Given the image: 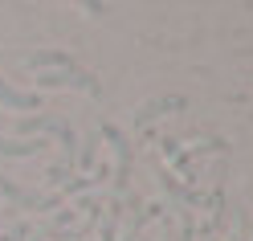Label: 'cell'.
Listing matches in <instances>:
<instances>
[{"label": "cell", "mask_w": 253, "mask_h": 241, "mask_svg": "<svg viewBox=\"0 0 253 241\" xmlns=\"http://www.w3.org/2000/svg\"><path fill=\"white\" fill-rule=\"evenodd\" d=\"M98 135L115 147V188L126 192V184H131V159H135V147H131V139H126L115 123H102L98 127Z\"/></svg>", "instance_id": "cell-1"}, {"label": "cell", "mask_w": 253, "mask_h": 241, "mask_svg": "<svg viewBox=\"0 0 253 241\" xmlns=\"http://www.w3.org/2000/svg\"><path fill=\"white\" fill-rule=\"evenodd\" d=\"M37 86H78V90H86V94H102V82H98L94 74L78 70V66L45 70V74H37Z\"/></svg>", "instance_id": "cell-2"}, {"label": "cell", "mask_w": 253, "mask_h": 241, "mask_svg": "<svg viewBox=\"0 0 253 241\" xmlns=\"http://www.w3.org/2000/svg\"><path fill=\"white\" fill-rule=\"evenodd\" d=\"M184 106V98L180 94H160V98H151V102H143L135 110V127H143V123H151V119H160V115H168V110H180Z\"/></svg>", "instance_id": "cell-3"}, {"label": "cell", "mask_w": 253, "mask_h": 241, "mask_svg": "<svg viewBox=\"0 0 253 241\" xmlns=\"http://www.w3.org/2000/svg\"><path fill=\"white\" fill-rule=\"evenodd\" d=\"M25 66H29V70H37V74H45V70L74 66V57H70L66 49H41V53H29V57H25Z\"/></svg>", "instance_id": "cell-4"}, {"label": "cell", "mask_w": 253, "mask_h": 241, "mask_svg": "<svg viewBox=\"0 0 253 241\" xmlns=\"http://www.w3.org/2000/svg\"><path fill=\"white\" fill-rule=\"evenodd\" d=\"M0 102H4L8 110H41V98L37 94H25L17 86H8L4 78H0Z\"/></svg>", "instance_id": "cell-5"}, {"label": "cell", "mask_w": 253, "mask_h": 241, "mask_svg": "<svg viewBox=\"0 0 253 241\" xmlns=\"http://www.w3.org/2000/svg\"><path fill=\"white\" fill-rule=\"evenodd\" d=\"M160 188H164V192H168V196L176 200L180 208H188V204H200V192H188V188H180V184H176V176H171L168 168H160Z\"/></svg>", "instance_id": "cell-6"}, {"label": "cell", "mask_w": 253, "mask_h": 241, "mask_svg": "<svg viewBox=\"0 0 253 241\" xmlns=\"http://www.w3.org/2000/svg\"><path fill=\"white\" fill-rule=\"evenodd\" d=\"M45 147L41 139H0V155L4 159H29V155H37Z\"/></svg>", "instance_id": "cell-7"}, {"label": "cell", "mask_w": 253, "mask_h": 241, "mask_svg": "<svg viewBox=\"0 0 253 241\" xmlns=\"http://www.w3.org/2000/svg\"><path fill=\"white\" fill-rule=\"evenodd\" d=\"M0 196H4V200H12V204H17V208H37V192H25L21 184H12L8 180V176H0Z\"/></svg>", "instance_id": "cell-8"}, {"label": "cell", "mask_w": 253, "mask_h": 241, "mask_svg": "<svg viewBox=\"0 0 253 241\" xmlns=\"http://www.w3.org/2000/svg\"><path fill=\"white\" fill-rule=\"evenodd\" d=\"M78 164H82V168H94V143H86V147H82V155H78Z\"/></svg>", "instance_id": "cell-9"}, {"label": "cell", "mask_w": 253, "mask_h": 241, "mask_svg": "<svg viewBox=\"0 0 253 241\" xmlns=\"http://www.w3.org/2000/svg\"><path fill=\"white\" fill-rule=\"evenodd\" d=\"M180 241H196V229H192V217H184V229H180Z\"/></svg>", "instance_id": "cell-10"}, {"label": "cell", "mask_w": 253, "mask_h": 241, "mask_svg": "<svg viewBox=\"0 0 253 241\" xmlns=\"http://www.w3.org/2000/svg\"><path fill=\"white\" fill-rule=\"evenodd\" d=\"M21 233H25V225H21V229H12V233H0V241H21Z\"/></svg>", "instance_id": "cell-11"}, {"label": "cell", "mask_w": 253, "mask_h": 241, "mask_svg": "<svg viewBox=\"0 0 253 241\" xmlns=\"http://www.w3.org/2000/svg\"><path fill=\"white\" fill-rule=\"evenodd\" d=\"M204 241H212V237H204Z\"/></svg>", "instance_id": "cell-12"}]
</instances>
